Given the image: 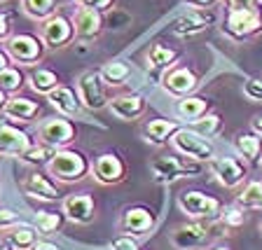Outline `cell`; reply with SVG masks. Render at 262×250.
I'll return each instance as SVG.
<instances>
[{
  "label": "cell",
  "mask_w": 262,
  "mask_h": 250,
  "mask_svg": "<svg viewBox=\"0 0 262 250\" xmlns=\"http://www.w3.org/2000/svg\"><path fill=\"white\" fill-rule=\"evenodd\" d=\"M47 171L52 178H56L59 183H80V180L87 178V173L92 171V164L80 150H73V147H61L56 150L54 157L49 159Z\"/></svg>",
  "instance_id": "1"
},
{
  "label": "cell",
  "mask_w": 262,
  "mask_h": 250,
  "mask_svg": "<svg viewBox=\"0 0 262 250\" xmlns=\"http://www.w3.org/2000/svg\"><path fill=\"white\" fill-rule=\"evenodd\" d=\"M183 213H187L192 220H204V222H218L220 215H223V203L220 199L211 194H204V192H183L178 199Z\"/></svg>",
  "instance_id": "2"
},
{
  "label": "cell",
  "mask_w": 262,
  "mask_h": 250,
  "mask_svg": "<svg viewBox=\"0 0 262 250\" xmlns=\"http://www.w3.org/2000/svg\"><path fill=\"white\" fill-rule=\"evenodd\" d=\"M150 171H152V178L157 183L169 185V183H176L178 178H185V175L192 178V175L202 173V164L187 157H162L150 164Z\"/></svg>",
  "instance_id": "3"
},
{
  "label": "cell",
  "mask_w": 262,
  "mask_h": 250,
  "mask_svg": "<svg viewBox=\"0 0 262 250\" xmlns=\"http://www.w3.org/2000/svg\"><path fill=\"white\" fill-rule=\"evenodd\" d=\"M5 52L12 61H16V63L33 65L45 56L47 44L42 42V38L33 35V33H14V35L5 42Z\"/></svg>",
  "instance_id": "4"
},
{
  "label": "cell",
  "mask_w": 262,
  "mask_h": 250,
  "mask_svg": "<svg viewBox=\"0 0 262 250\" xmlns=\"http://www.w3.org/2000/svg\"><path fill=\"white\" fill-rule=\"evenodd\" d=\"M262 31V10H227L223 33L232 40L253 38Z\"/></svg>",
  "instance_id": "5"
},
{
  "label": "cell",
  "mask_w": 262,
  "mask_h": 250,
  "mask_svg": "<svg viewBox=\"0 0 262 250\" xmlns=\"http://www.w3.org/2000/svg\"><path fill=\"white\" fill-rule=\"evenodd\" d=\"M171 143H173V147L183 157L194 159V162H211L215 157V150H213L211 143L204 136L194 133L192 129H185V126L176 131V136L171 138Z\"/></svg>",
  "instance_id": "6"
},
{
  "label": "cell",
  "mask_w": 262,
  "mask_h": 250,
  "mask_svg": "<svg viewBox=\"0 0 262 250\" xmlns=\"http://www.w3.org/2000/svg\"><path fill=\"white\" fill-rule=\"evenodd\" d=\"M77 96H80L82 108L87 110H103L108 108V94L105 84L96 71H87L77 77Z\"/></svg>",
  "instance_id": "7"
},
{
  "label": "cell",
  "mask_w": 262,
  "mask_h": 250,
  "mask_svg": "<svg viewBox=\"0 0 262 250\" xmlns=\"http://www.w3.org/2000/svg\"><path fill=\"white\" fill-rule=\"evenodd\" d=\"M38 138L42 145L49 147H68L75 141V124L68 117H49L38 124Z\"/></svg>",
  "instance_id": "8"
},
{
  "label": "cell",
  "mask_w": 262,
  "mask_h": 250,
  "mask_svg": "<svg viewBox=\"0 0 262 250\" xmlns=\"http://www.w3.org/2000/svg\"><path fill=\"white\" fill-rule=\"evenodd\" d=\"M211 173L218 178V183L227 190H234L248 178V166L239 157H213L208 162Z\"/></svg>",
  "instance_id": "9"
},
{
  "label": "cell",
  "mask_w": 262,
  "mask_h": 250,
  "mask_svg": "<svg viewBox=\"0 0 262 250\" xmlns=\"http://www.w3.org/2000/svg\"><path fill=\"white\" fill-rule=\"evenodd\" d=\"M157 224V218L155 213L145 206H131L122 213V220H120V229L124 232L126 236H145L150 234Z\"/></svg>",
  "instance_id": "10"
},
{
  "label": "cell",
  "mask_w": 262,
  "mask_h": 250,
  "mask_svg": "<svg viewBox=\"0 0 262 250\" xmlns=\"http://www.w3.org/2000/svg\"><path fill=\"white\" fill-rule=\"evenodd\" d=\"M215 222H204V220H194L192 224H183L171 234V243L178 250H192L199 248L208 241V234H211V227Z\"/></svg>",
  "instance_id": "11"
},
{
  "label": "cell",
  "mask_w": 262,
  "mask_h": 250,
  "mask_svg": "<svg viewBox=\"0 0 262 250\" xmlns=\"http://www.w3.org/2000/svg\"><path fill=\"white\" fill-rule=\"evenodd\" d=\"M103 31V12L89 10V7H77L73 14V33L80 42H89L96 40Z\"/></svg>",
  "instance_id": "12"
},
{
  "label": "cell",
  "mask_w": 262,
  "mask_h": 250,
  "mask_svg": "<svg viewBox=\"0 0 262 250\" xmlns=\"http://www.w3.org/2000/svg\"><path fill=\"white\" fill-rule=\"evenodd\" d=\"M75 38L73 33V21L66 19L63 14H52L49 19L42 21V42L52 49H59V47H66Z\"/></svg>",
  "instance_id": "13"
},
{
  "label": "cell",
  "mask_w": 262,
  "mask_h": 250,
  "mask_svg": "<svg viewBox=\"0 0 262 250\" xmlns=\"http://www.w3.org/2000/svg\"><path fill=\"white\" fill-rule=\"evenodd\" d=\"M162 87L176 98H185L196 87V75L185 65H173L162 75Z\"/></svg>",
  "instance_id": "14"
},
{
  "label": "cell",
  "mask_w": 262,
  "mask_h": 250,
  "mask_svg": "<svg viewBox=\"0 0 262 250\" xmlns=\"http://www.w3.org/2000/svg\"><path fill=\"white\" fill-rule=\"evenodd\" d=\"M92 171H94L96 183H101V185H117V183L124 180L126 166L115 152H105V154H101V157L94 162Z\"/></svg>",
  "instance_id": "15"
},
{
  "label": "cell",
  "mask_w": 262,
  "mask_h": 250,
  "mask_svg": "<svg viewBox=\"0 0 262 250\" xmlns=\"http://www.w3.org/2000/svg\"><path fill=\"white\" fill-rule=\"evenodd\" d=\"M108 110L117 117V120H141L143 115L147 112V103L145 98L138 96V94H120L108 101Z\"/></svg>",
  "instance_id": "16"
},
{
  "label": "cell",
  "mask_w": 262,
  "mask_h": 250,
  "mask_svg": "<svg viewBox=\"0 0 262 250\" xmlns=\"http://www.w3.org/2000/svg\"><path fill=\"white\" fill-rule=\"evenodd\" d=\"M94 196L92 194H71L63 199V215L75 224H89L94 220Z\"/></svg>",
  "instance_id": "17"
},
{
  "label": "cell",
  "mask_w": 262,
  "mask_h": 250,
  "mask_svg": "<svg viewBox=\"0 0 262 250\" xmlns=\"http://www.w3.org/2000/svg\"><path fill=\"white\" fill-rule=\"evenodd\" d=\"M211 24H215V12L213 10H190L173 24L171 31L176 35H196V33L206 31Z\"/></svg>",
  "instance_id": "18"
},
{
  "label": "cell",
  "mask_w": 262,
  "mask_h": 250,
  "mask_svg": "<svg viewBox=\"0 0 262 250\" xmlns=\"http://www.w3.org/2000/svg\"><path fill=\"white\" fill-rule=\"evenodd\" d=\"M47 98H49V103L56 108V112H61L63 117H80L82 115L80 96L75 94V89L66 87V84H59L54 92H49Z\"/></svg>",
  "instance_id": "19"
},
{
  "label": "cell",
  "mask_w": 262,
  "mask_h": 250,
  "mask_svg": "<svg viewBox=\"0 0 262 250\" xmlns=\"http://www.w3.org/2000/svg\"><path fill=\"white\" fill-rule=\"evenodd\" d=\"M31 145V138H28L26 131L16 129L12 124H3L0 126V154H19L21 157Z\"/></svg>",
  "instance_id": "20"
},
{
  "label": "cell",
  "mask_w": 262,
  "mask_h": 250,
  "mask_svg": "<svg viewBox=\"0 0 262 250\" xmlns=\"http://www.w3.org/2000/svg\"><path fill=\"white\" fill-rule=\"evenodd\" d=\"M24 192L35 196V199H42V201H59L61 199L59 187L49 180V175L40 173V171L31 173L26 180H24Z\"/></svg>",
  "instance_id": "21"
},
{
  "label": "cell",
  "mask_w": 262,
  "mask_h": 250,
  "mask_svg": "<svg viewBox=\"0 0 262 250\" xmlns=\"http://www.w3.org/2000/svg\"><path fill=\"white\" fill-rule=\"evenodd\" d=\"M178 129H183V126L173 120H150L143 126V136L152 145H164V143H169L176 136Z\"/></svg>",
  "instance_id": "22"
},
{
  "label": "cell",
  "mask_w": 262,
  "mask_h": 250,
  "mask_svg": "<svg viewBox=\"0 0 262 250\" xmlns=\"http://www.w3.org/2000/svg\"><path fill=\"white\" fill-rule=\"evenodd\" d=\"M3 112H5V117H10V120L31 122L33 117L40 112V103L33 101V98H26V96H12V98H7V105Z\"/></svg>",
  "instance_id": "23"
},
{
  "label": "cell",
  "mask_w": 262,
  "mask_h": 250,
  "mask_svg": "<svg viewBox=\"0 0 262 250\" xmlns=\"http://www.w3.org/2000/svg\"><path fill=\"white\" fill-rule=\"evenodd\" d=\"M234 145L239 150V154H244V159L248 164H260V157H262V136H257L255 131H241L236 133L234 138Z\"/></svg>",
  "instance_id": "24"
},
{
  "label": "cell",
  "mask_w": 262,
  "mask_h": 250,
  "mask_svg": "<svg viewBox=\"0 0 262 250\" xmlns=\"http://www.w3.org/2000/svg\"><path fill=\"white\" fill-rule=\"evenodd\" d=\"M208 110H211V103L202 96H185V98H180L178 105H176V112L185 122H190V124L196 120H202Z\"/></svg>",
  "instance_id": "25"
},
{
  "label": "cell",
  "mask_w": 262,
  "mask_h": 250,
  "mask_svg": "<svg viewBox=\"0 0 262 250\" xmlns=\"http://www.w3.org/2000/svg\"><path fill=\"white\" fill-rule=\"evenodd\" d=\"M178 56H180L178 49H171L166 44H152L150 52H147V65L157 68V71H169V68H173Z\"/></svg>",
  "instance_id": "26"
},
{
  "label": "cell",
  "mask_w": 262,
  "mask_h": 250,
  "mask_svg": "<svg viewBox=\"0 0 262 250\" xmlns=\"http://www.w3.org/2000/svg\"><path fill=\"white\" fill-rule=\"evenodd\" d=\"M28 80H31L33 92H38V94H49V92H54V89L59 87V77H56V73L52 71V68H45V65L33 68L31 75H28Z\"/></svg>",
  "instance_id": "27"
},
{
  "label": "cell",
  "mask_w": 262,
  "mask_h": 250,
  "mask_svg": "<svg viewBox=\"0 0 262 250\" xmlns=\"http://www.w3.org/2000/svg\"><path fill=\"white\" fill-rule=\"evenodd\" d=\"M38 236H35V229L28 227V224H14L10 227V234H7V245L12 250H31L35 245Z\"/></svg>",
  "instance_id": "28"
},
{
  "label": "cell",
  "mask_w": 262,
  "mask_h": 250,
  "mask_svg": "<svg viewBox=\"0 0 262 250\" xmlns=\"http://www.w3.org/2000/svg\"><path fill=\"white\" fill-rule=\"evenodd\" d=\"M98 75H101L103 84H108V87H122V84L129 80L131 68L124 61H113V63H105L103 68L98 71Z\"/></svg>",
  "instance_id": "29"
},
{
  "label": "cell",
  "mask_w": 262,
  "mask_h": 250,
  "mask_svg": "<svg viewBox=\"0 0 262 250\" xmlns=\"http://www.w3.org/2000/svg\"><path fill=\"white\" fill-rule=\"evenodd\" d=\"M56 3L59 0H21V10L35 21H45L52 14H56Z\"/></svg>",
  "instance_id": "30"
},
{
  "label": "cell",
  "mask_w": 262,
  "mask_h": 250,
  "mask_svg": "<svg viewBox=\"0 0 262 250\" xmlns=\"http://www.w3.org/2000/svg\"><path fill=\"white\" fill-rule=\"evenodd\" d=\"M236 203H239L241 208L262 211V180H251V183L241 190V194L236 196Z\"/></svg>",
  "instance_id": "31"
},
{
  "label": "cell",
  "mask_w": 262,
  "mask_h": 250,
  "mask_svg": "<svg viewBox=\"0 0 262 250\" xmlns=\"http://www.w3.org/2000/svg\"><path fill=\"white\" fill-rule=\"evenodd\" d=\"M220 124H223V117H220L218 112H206L202 120L192 122L190 129L194 131V133H199V136H204V138H211L220 131Z\"/></svg>",
  "instance_id": "32"
},
{
  "label": "cell",
  "mask_w": 262,
  "mask_h": 250,
  "mask_svg": "<svg viewBox=\"0 0 262 250\" xmlns=\"http://www.w3.org/2000/svg\"><path fill=\"white\" fill-rule=\"evenodd\" d=\"M63 220L66 215L63 213H38V218H35V229H38L40 234H54L56 229L63 227Z\"/></svg>",
  "instance_id": "33"
},
{
  "label": "cell",
  "mask_w": 262,
  "mask_h": 250,
  "mask_svg": "<svg viewBox=\"0 0 262 250\" xmlns=\"http://www.w3.org/2000/svg\"><path fill=\"white\" fill-rule=\"evenodd\" d=\"M24 87V73L19 68H5V71L0 73V89L5 94H14Z\"/></svg>",
  "instance_id": "34"
},
{
  "label": "cell",
  "mask_w": 262,
  "mask_h": 250,
  "mask_svg": "<svg viewBox=\"0 0 262 250\" xmlns=\"http://www.w3.org/2000/svg\"><path fill=\"white\" fill-rule=\"evenodd\" d=\"M54 152H56V147L38 145V147H28L21 157L26 164H49V159L54 157Z\"/></svg>",
  "instance_id": "35"
},
{
  "label": "cell",
  "mask_w": 262,
  "mask_h": 250,
  "mask_svg": "<svg viewBox=\"0 0 262 250\" xmlns=\"http://www.w3.org/2000/svg\"><path fill=\"white\" fill-rule=\"evenodd\" d=\"M246 208H241L239 203H234V206H227L223 211V215H220V220L225 222V227H239V224H244L246 220Z\"/></svg>",
  "instance_id": "36"
},
{
  "label": "cell",
  "mask_w": 262,
  "mask_h": 250,
  "mask_svg": "<svg viewBox=\"0 0 262 250\" xmlns=\"http://www.w3.org/2000/svg\"><path fill=\"white\" fill-rule=\"evenodd\" d=\"M244 94L255 103H262V77H251L244 84Z\"/></svg>",
  "instance_id": "37"
},
{
  "label": "cell",
  "mask_w": 262,
  "mask_h": 250,
  "mask_svg": "<svg viewBox=\"0 0 262 250\" xmlns=\"http://www.w3.org/2000/svg\"><path fill=\"white\" fill-rule=\"evenodd\" d=\"M227 10H262L260 0H225Z\"/></svg>",
  "instance_id": "38"
},
{
  "label": "cell",
  "mask_w": 262,
  "mask_h": 250,
  "mask_svg": "<svg viewBox=\"0 0 262 250\" xmlns=\"http://www.w3.org/2000/svg\"><path fill=\"white\" fill-rule=\"evenodd\" d=\"M110 250H138V245H136V241L131 239V236L122 234V236H117V239L110 243Z\"/></svg>",
  "instance_id": "39"
},
{
  "label": "cell",
  "mask_w": 262,
  "mask_h": 250,
  "mask_svg": "<svg viewBox=\"0 0 262 250\" xmlns=\"http://www.w3.org/2000/svg\"><path fill=\"white\" fill-rule=\"evenodd\" d=\"M80 7H89V10H96V12H105L113 7L115 0H77Z\"/></svg>",
  "instance_id": "40"
},
{
  "label": "cell",
  "mask_w": 262,
  "mask_h": 250,
  "mask_svg": "<svg viewBox=\"0 0 262 250\" xmlns=\"http://www.w3.org/2000/svg\"><path fill=\"white\" fill-rule=\"evenodd\" d=\"M14 224H19V215L7 208H0V229H10Z\"/></svg>",
  "instance_id": "41"
},
{
  "label": "cell",
  "mask_w": 262,
  "mask_h": 250,
  "mask_svg": "<svg viewBox=\"0 0 262 250\" xmlns=\"http://www.w3.org/2000/svg\"><path fill=\"white\" fill-rule=\"evenodd\" d=\"M12 38V21L10 14H0V42H7Z\"/></svg>",
  "instance_id": "42"
},
{
  "label": "cell",
  "mask_w": 262,
  "mask_h": 250,
  "mask_svg": "<svg viewBox=\"0 0 262 250\" xmlns=\"http://www.w3.org/2000/svg\"><path fill=\"white\" fill-rule=\"evenodd\" d=\"M187 5L192 7V10H211L215 3H220V0H185Z\"/></svg>",
  "instance_id": "43"
},
{
  "label": "cell",
  "mask_w": 262,
  "mask_h": 250,
  "mask_svg": "<svg viewBox=\"0 0 262 250\" xmlns=\"http://www.w3.org/2000/svg\"><path fill=\"white\" fill-rule=\"evenodd\" d=\"M31 250H61V248L56 243H52V241H35V245Z\"/></svg>",
  "instance_id": "44"
},
{
  "label": "cell",
  "mask_w": 262,
  "mask_h": 250,
  "mask_svg": "<svg viewBox=\"0 0 262 250\" xmlns=\"http://www.w3.org/2000/svg\"><path fill=\"white\" fill-rule=\"evenodd\" d=\"M251 126H253V131H255L257 136H262V112H260V115H255V117H253Z\"/></svg>",
  "instance_id": "45"
},
{
  "label": "cell",
  "mask_w": 262,
  "mask_h": 250,
  "mask_svg": "<svg viewBox=\"0 0 262 250\" xmlns=\"http://www.w3.org/2000/svg\"><path fill=\"white\" fill-rule=\"evenodd\" d=\"M5 68H10V56H7L5 49H0V73L5 71Z\"/></svg>",
  "instance_id": "46"
},
{
  "label": "cell",
  "mask_w": 262,
  "mask_h": 250,
  "mask_svg": "<svg viewBox=\"0 0 262 250\" xmlns=\"http://www.w3.org/2000/svg\"><path fill=\"white\" fill-rule=\"evenodd\" d=\"M5 105H7V94L3 92V89H0V112L5 110Z\"/></svg>",
  "instance_id": "47"
},
{
  "label": "cell",
  "mask_w": 262,
  "mask_h": 250,
  "mask_svg": "<svg viewBox=\"0 0 262 250\" xmlns=\"http://www.w3.org/2000/svg\"><path fill=\"white\" fill-rule=\"evenodd\" d=\"M211 250H232V248H229V245H225V243H218V245H213Z\"/></svg>",
  "instance_id": "48"
},
{
  "label": "cell",
  "mask_w": 262,
  "mask_h": 250,
  "mask_svg": "<svg viewBox=\"0 0 262 250\" xmlns=\"http://www.w3.org/2000/svg\"><path fill=\"white\" fill-rule=\"evenodd\" d=\"M63 3H73V0H63Z\"/></svg>",
  "instance_id": "49"
},
{
  "label": "cell",
  "mask_w": 262,
  "mask_h": 250,
  "mask_svg": "<svg viewBox=\"0 0 262 250\" xmlns=\"http://www.w3.org/2000/svg\"><path fill=\"white\" fill-rule=\"evenodd\" d=\"M0 250H7V248H0Z\"/></svg>",
  "instance_id": "50"
},
{
  "label": "cell",
  "mask_w": 262,
  "mask_h": 250,
  "mask_svg": "<svg viewBox=\"0 0 262 250\" xmlns=\"http://www.w3.org/2000/svg\"><path fill=\"white\" fill-rule=\"evenodd\" d=\"M0 3H5V0H0Z\"/></svg>",
  "instance_id": "51"
},
{
  "label": "cell",
  "mask_w": 262,
  "mask_h": 250,
  "mask_svg": "<svg viewBox=\"0 0 262 250\" xmlns=\"http://www.w3.org/2000/svg\"><path fill=\"white\" fill-rule=\"evenodd\" d=\"M260 227H262V224H260Z\"/></svg>",
  "instance_id": "52"
}]
</instances>
